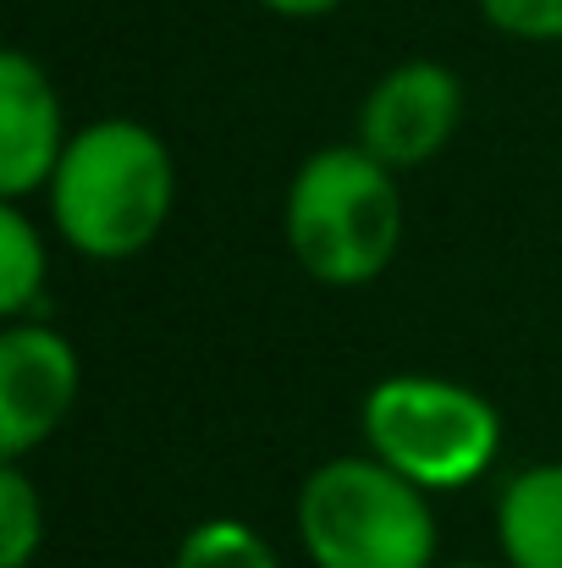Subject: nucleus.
<instances>
[{"mask_svg": "<svg viewBox=\"0 0 562 568\" xmlns=\"http://www.w3.org/2000/svg\"><path fill=\"white\" fill-rule=\"evenodd\" d=\"M44 193L61 243L83 260L116 265L166 232L177 204V161L155 128L133 116H100L67 139Z\"/></svg>", "mask_w": 562, "mask_h": 568, "instance_id": "1", "label": "nucleus"}, {"mask_svg": "<svg viewBox=\"0 0 562 568\" xmlns=\"http://www.w3.org/2000/svg\"><path fill=\"white\" fill-rule=\"evenodd\" d=\"M287 254L320 287H365L402 248V193L397 172L380 166L365 144L315 150L282 204Z\"/></svg>", "mask_w": 562, "mask_h": 568, "instance_id": "2", "label": "nucleus"}, {"mask_svg": "<svg viewBox=\"0 0 562 568\" xmlns=\"http://www.w3.org/2000/svg\"><path fill=\"white\" fill-rule=\"evenodd\" d=\"M298 541L315 568H436L430 491L375 453H343L298 486Z\"/></svg>", "mask_w": 562, "mask_h": 568, "instance_id": "3", "label": "nucleus"}, {"mask_svg": "<svg viewBox=\"0 0 562 568\" xmlns=\"http://www.w3.org/2000/svg\"><path fill=\"white\" fill-rule=\"evenodd\" d=\"M365 442L419 491H463L502 453V414L486 392L447 376H386L359 403Z\"/></svg>", "mask_w": 562, "mask_h": 568, "instance_id": "4", "label": "nucleus"}, {"mask_svg": "<svg viewBox=\"0 0 562 568\" xmlns=\"http://www.w3.org/2000/svg\"><path fill=\"white\" fill-rule=\"evenodd\" d=\"M458 122H463L458 72L430 61V55H413V61H397L391 72L375 78V89L359 105V144L380 166L413 172L452 144Z\"/></svg>", "mask_w": 562, "mask_h": 568, "instance_id": "5", "label": "nucleus"}, {"mask_svg": "<svg viewBox=\"0 0 562 568\" xmlns=\"http://www.w3.org/2000/svg\"><path fill=\"white\" fill-rule=\"evenodd\" d=\"M78 348L44 321H11L0 332V458L22 464L44 447L78 403Z\"/></svg>", "mask_w": 562, "mask_h": 568, "instance_id": "6", "label": "nucleus"}, {"mask_svg": "<svg viewBox=\"0 0 562 568\" xmlns=\"http://www.w3.org/2000/svg\"><path fill=\"white\" fill-rule=\"evenodd\" d=\"M67 116L50 72L28 50L0 55V199L50 189L67 155Z\"/></svg>", "mask_w": 562, "mask_h": 568, "instance_id": "7", "label": "nucleus"}, {"mask_svg": "<svg viewBox=\"0 0 562 568\" xmlns=\"http://www.w3.org/2000/svg\"><path fill=\"white\" fill-rule=\"evenodd\" d=\"M497 547L508 568H562V458L530 464L502 486Z\"/></svg>", "mask_w": 562, "mask_h": 568, "instance_id": "8", "label": "nucleus"}, {"mask_svg": "<svg viewBox=\"0 0 562 568\" xmlns=\"http://www.w3.org/2000/svg\"><path fill=\"white\" fill-rule=\"evenodd\" d=\"M50 276V254H44V232L33 226V215L22 210V199L0 204V315L22 321Z\"/></svg>", "mask_w": 562, "mask_h": 568, "instance_id": "9", "label": "nucleus"}, {"mask_svg": "<svg viewBox=\"0 0 562 568\" xmlns=\"http://www.w3.org/2000/svg\"><path fill=\"white\" fill-rule=\"evenodd\" d=\"M172 568H282V558L248 519H198L177 541Z\"/></svg>", "mask_w": 562, "mask_h": 568, "instance_id": "10", "label": "nucleus"}, {"mask_svg": "<svg viewBox=\"0 0 562 568\" xmlns=\"http://www.w3.org/2000/svg\"><path fill=\"white\" fill-rule=\"evenodd\" d=\"M44 547V497L22 464L0 458V568H28Z\"/></svg>", "mask_w": 562, "mask_h": 568, "instance_id": "11", "label": "nucleus"}, {"mask_svg": "<svg viewBox=\"0 0 562 568\" xmlns=\"http://www.w3.org/2000/svg\"><path fill=\"white\" fill-rule=\"evenodd\" d=\"M474 6L502 39L562 44V0H474Z\"/></svg>", "mask_w": 562, "mask_h": 568, "instance_id": "12", "label": "nucleus"}, {"mask_svg": "<svg viewBox=\"0 0 562 568\" xmlns=\"http://www.w3.org/2000/svg\"><path fill=\"white\" fill-rule=\"evenodd\" d=\"M254 6H265V11H276V17H293V22H315V17L343 11L348 0H254Z\"/></svg>", "mask_w": 562, "mask_h": 568, "instance_id": "13", "label": "nucleus"}, {"mask_svg": "<svg viewBox=\"0 0 562 568\" xmlns=\"http://www.w3.org/2000/svg\"><path fill=\"white\" fill-rule=\"evenodd\" d=\"M436 568H497V564H436ZM508 568V564H502Z\"/></svg>", "mask_w": 562, "mask_h": 568, "instance_id": "14", "label": "nucleus"}]
</instances>
